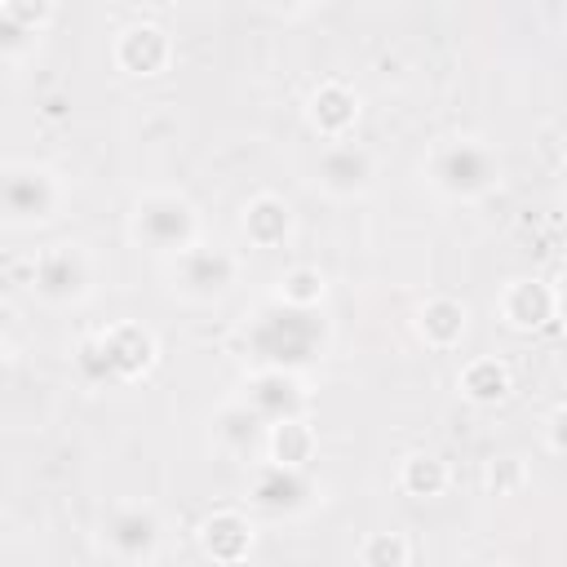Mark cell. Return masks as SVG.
<instances>
[{"label": "cell", "instance_id": "6da1fadb", "mask_svg": "<svg viewBox=\"0 0 567 567\" xmlns=\"http://www.w3.org/2000/svg\"><path fill=\"white\" fill-rule=\"evenodd\" d=\"M159 363V337L142 319H115L75 346V372L89 385H137Z\"/></svg>", "mask_w": 567, "mask_h": 567}, {"label": "cell", "instance_id": "7a4b0ae2", "mask_svg": "<svg viewBox=\"0 0 567 567\" xmlns=\"http://www.w3.org/2000/svg\"><path fill=\"white\" fill-rule=\"evenodd\" d=\"M244 350H248L252 368L301 372L306 363H315L328 350V323L319 319V310H292V306L270 301L244 323Z\"/></svg>", "mask_w": 567, "mask_h": 567}, {"label": "cell", "instance_id": "3957f363", "mask_svg": "<svg viewBox=\"0 0 567 567\" xmlns=\"http://www.w3.org/2000/svg\"><path fill=\"white\" fill-rule=\"evenodd\" d=\"M421 177L434 195L456 199V204H474V199L496 190L501 151L478 133H447V137L430 142V151L421 159Z\"/></svg>", "mask_w": 567, "mask_h": 567}, {"label": "cell", "instance_id": "277c9868", "mask_svg": "<svg viewBox=\"0 0 567 567\" xmlns=\"http://www.w3.org/2000/svg\"><path fill=\"white\" fill-rule=\"evenodd\" d=\"M128 239L155 252L159 261H168L204 239V221H199V208L182 190L155 186V190H142L128 208Z\"/></svg>", "mask_w": 567, "mask_h": 567}, {"label": "cell", "instance_id": "5b68a950", "mask_svg": "<svg viewBox=\"0 0 567 567\" xmlns=\"http://www.w3.org/2000/svg\"><path fill=\"white\" fill-rule=\"evenodd\" d=\"M239 275H244L239 252L226 248V244H208V239H199L186 252H177V257L164 261L168 288L182 301H190V306H213V301L230 297L235 284H239Z\"/></svg>", "mask_w": 567, "mask_h": 567}, {"label": "cell", "instance_id": "8992f818", "mask_svg": "<svg viewBox=\"0 0 567 567\" xmlns=\"http://www.w3.org/2000/svg\"><path fill=\"white\" fill-rule=\"evenodd\" d=\"M97 284V266H93V252L84 244H44L31 261V292L44 301V306H80Z\"/></svg>", "mask_w": 567, "mask_h": 567}, {"label": "cell", "instance_id": "52a82bcc", "mask_svg": "<svg viewBox=\"0 0 567 567\" xmlns=\"http://www.w3.org/2000/svg\"><path fill=\"white\" fill-rule=\"evenodd\" d=\"M62 204H66V186L53 168L31 164V159H18V164L0 168V213L13 226L53 221L62 213Z\"/></svg>", "mask_w": 567, "mask_h": 567}, {"label": "cell", "instance_id": "ba28073f", "mask_svg": "<svg viewBox=\"0 0 567 567\" xmlns=\"http://www.w3.org/2000/svg\"><path fill=\"white\" fill-rule=\"evenodd\" d=\"M102 549L124 567L151 563L164 549V514L151 501H115L102 514Z\"/></svg>", "mask_w": 567, "mask_h": 567}, {"label": "cell", "instance_id": "9c48e42d", "mask_svg": "<svg viewBox=\"0 0 567 567\" xmlns=\"http://www.w3.org/2000/svg\"><path fill=\"white\" fill-rule=\"evenodd\" d=\"M239 403L261 421V425H275V421H292V416H310V381L292 368H248L244 381H239Z\"/></svg>", "mask_w": 567, "mask_h": 567}, {"label": "cell", "instance_id": "30bf717a", "mask_svg": "<svg viewBox=\"0 0 567 567\" xmlns=\"http://www.w3.org/2000/svg\"><path fill=\"white\" fill-rule=\"evenodd\" d=\"M319 501V487L306 470H288L275 461H257L248 470V505L270 518H297Z\"/></svg>", "mask_w": 567, "mask_h": 567}, {"label": "cell", "instance_id": "8fae6325", "mask_svg": "<svg viewBox=\"0 0 567 567\" xmlns=\"http://www.w3.org/2000/svg\"><path fill=\"white\" fill-rule=\"evenodd\" d=\"M173 53H177L173 49V35L155 18H133L111 40V62L128 80H155V75H164L173 66Z\"/></svg>", "mask_w": 567, "mask_h": 567}, {"label": "cell", "instance_id": "7c38bea8", "mask_svg": "<svg viewBox=\"0 0 567 567\" xmlns=\"http://www.w3.org/2000/svg\"><path fill=\"white\" fill-rule=\"evenodd\" d=\"M377 182V155L372 146L341 137V142H323L315 155V186L328 199H359L368 186Z\"/></svg>", "mask_w": 567, "mask_h": 567}, {"label": "cell", "instance_id": "4fadbf2b", "mask_svg": "<svg viewBox=\"0 0 567 567\" xmlns=\"http://www.w3.org/2000/svg\"><path fill=\"white\" fill-rule=\"evenodd\" d=\"M496 310H501V323L514 328V332H545V328H558V288L549 279H536V275H518L501 288L496 297Z\"/></svg>", "mask_w": 567, "mask_h": 567}, {"label": "cell", "instance_id": "5bb4252c", "mask_svg": "<svg viewBox=\"0 0 567 567\" xmlns=\"http://www.w3.org/2000/svg\"><path fill=\"white\" fill-rule=\"evenodd\" d=\"M363 115V97L350 80L341 75H328L319 80L310 93H306V124L323 137V142H341V137H354V124Z\"/></svg>", "mask_w": 567, "mask_h": 567}, {"label": "cell", "instance_id": "9a60e30c", "mask_svg": "<svg viewBox=\"0 0 567 567\" xmlns=\"http://www.w3.org/2000/svg\"><path fill=\"white\" fill-rule=\"evenodd\" d=\"M195 540H199L204 558H213V563H221V567H239V563H248V554H252V545H257V527H252V518H248L244 509L217 505V509H208V514L199 518Z\"/></svg>", "mask_w": 567, "mask_h": 567}, {"label": "cell", "instance_id": "2e32d148", "mask_svg": "<svg viewBox=\"0 0 567 567\" xmlns=\"http://www.w3.org/2000/svg\"><path fill=\"white\" fill-rule=\"evenodd\" d=\"M58 9L49 0H0V62L35 53L40 35L53 27Z\"/></svg>", "mask_w": 567, "mask_h": 567}, {"label": "cell", "instance_id": "e0dca14e", "mask_svg": "<svg viewBox=\"0 0 567 567\" xmlns=\"http://www.w3.org/2000/svg\"><path fill=\"white\" fill-rule=\"evenodd\" d=\"M239 230H244V239L252 248H284L292 239V230H297V213H292V204L284 195L257 190L239 208Z\"/></svg>", "mask_w": 567, "mask_h": 567}, {"label": "cell", "instance_id": "ac0fdd59", "mask_svg": "<svg viewBox=\"0 0 567 567\" xmlns=\"http://www.w3.org/2000/svg\"><path fill=\"white\" fill-rule=\"evenodd\" d=\"M465 328H470V310H465V301H456L447 292L425 297L416 306V337L430 350H456L461 337H465Z\"/></svg>", "mask_w": 567, "mask_h": 567}, {"label": "cell", "instance_id": "d6986e66", "mask_svg": "<svg viewBox=\"0 0 567 567\" xmlns=\"http://www.w3.org/2000/svg\"><path fill=\"white\" fill-rule=\"evenodd\" d=\"M261 452L266 461L275 465H288V470H306L319 452V430L310 425V416H292V421H275L266 425L261 434Z\"/></svg>", "mask_w": 567, "mask_h": 567}, {"label": "cell", "instance_id": "ffe728a7", "mask_svg": "<svg viewBox=\"0 0 567 567\" xmlns=\"http://www.w3.org/2000/svg\"><path fill=\"white\" fill-rule=\"evenodd\" d=\"M456 390H461V399H470L474 408H496V403L509 399V390H514V372H509L505 359H496V354H478V359H470V363L456 372Z\"/></svg>", "mask_w": 567, "mask_h": 567}, {"label": "cell", "instance_id": "44dd1931", "mask_svg": "<svg viewBox=\"0 0 567 567\" xmlns=\"http://www.w3.org/2000/svg\"><path fill=\"white\" fill-rule=\"evenodd\" d=\"M394 483H399V492H403V496L434 501V496H443V492H447L452 470H447V461H443V456H434V452H408V456L399 461Z\"/></svg>", "mask_w": 567, "mask_h": 567}, {"label": "cell", "instance_id": "7402d4cb", "mask_svg": "<svg viewBox=\"0 0 567 567\" xmlns=\"http://www.w3.org/2000/svg\"><path fill=\"white\" fill-rule=\"evenodd\" d=\"M261 434H266V425H261L239 399H230V403L217 408V416H213V443H217L221 452H230V456H248V452L261 443Z\"/></svg>", "mask_w": 567, "mask_h": 567}, {"label": "cell", "instance_id": "603a6c76", "mask_svg": "<svg viewBox=\"0 0 567 567\" xmlns=\"http://www.w3.org/2000/svg\"><path fill=\"white\" fill-rule=\"evenodd\" d=\"M323 297H328V279H323V270L301 261V266H288V270L275 279V297H270V301L292 306V310H319Z\"/></svg>", "mask_w": 567, "mask_h": 567}, {"label": "cell", "instance_id": "cb8c5ba5", "mask_svg": "<svg viewBox=\"0 0 567 567\" xmlns=\"http://www.w3.org/2000/svg\"><path fill=\"white\" fill-rule=\"evenodd\" d=\"M412 563V540L394 527L368 532L359 540V567H408Z\"/></svg>", "mask_w": 567, "mask_h": 567}, {"label": "cell", "instance_id": "d4e9b609", "mask_svg": "<svg viewBox=\"0 0 567 567\" xmlns=\"http://www.w3.org/2000/svg\"><path fill=\"white\" fill-rule=\"evenodd\" d=\"M545 452H549L554 461L567 456V408H563V403H554L549 416H545Z\"/></svg>", "mask_w": 567, "mask_h": 567}, {"label": "cell", "instance_id": "484cf974", "mask_svg": "<svg viewBox=\"0 0 567 567\" xmlns=\"http://www.w3.org/2000/svg\"><path fill=\"white\" fill-rule=\"evenodd\" d=\"M523 483V465H518V456H496L492 465H487V487L501 496V492H509V487H518Z\"/></svg>", "mask_w": 567, "mask_h": 567}, {"label": "cell", "instance_id": "4316f807", "mask_svg": "<svg viewBox=\"0 0 567 567\" xmlns=\"http://www.w3.org/2000/svg\"><path fill=\"white\" fill-rule=\"evenodd\" d=\"M0 354H4V323H0Z\"/></svg>", "mask_w": 567, "mask_h": 567}]
</instances>
